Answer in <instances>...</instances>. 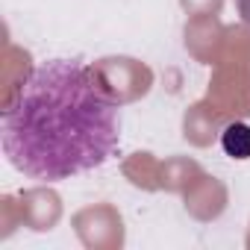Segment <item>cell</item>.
<instances>
[{
  "label": "cell",
  "mask_w": 250,
  "mask_h": 250,
  "mask_svg": "<svg viewBox=\"0 0 250 250\" xmlns=\"http://www.w3.org/2000/svg\"><path fill=\"white\" fill-rule=\"evenodd\" d=\"M0 142L15 171L62 183L106 165L121 147V109L94 71L77 59L36 65L0 118Z\"/></svg>",
  "instance_id": "1"
},
{
  "label": "cell",
  "mask_w": 250,
  "mask_h": 250,
  "mask_svg": "<svg viewBox=\"0 0 250 250\" xmlns=\"http://www.w3.org/2000/svg\"><path fill=\"white\" fill-rule=\"evenodd\" d=\"M221 147L232 159H250V127L241 121H232L221 133Z\"/></svg>",
  "instance_id": "2"
}]
</instances>
